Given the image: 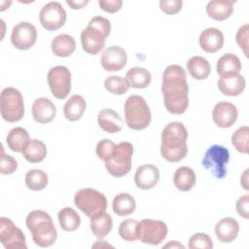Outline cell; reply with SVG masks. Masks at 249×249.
<instances>
[{"mask_svg":"<svg viewBox=\"0 0 249 249\" xmlns=\"http://www.w3.org/2000/svg\"><path fill=\"white\" fill-rule=\"evenodd\" d=\"M161 92L166 110L174 115L185 113L189 106V87L182 66L168 65L163 71Z\"/></svg>","mask_w":249,"mask_h":249,"instance_id":"1","label":"cell"},{"mask_svg":"<svg viewBox=\"0 0 249 249\" xmlns=\"http://www.w3.org/2000/svg\"><path fill=\"white\" fill-rule=\"evenodd\" d=\"M188 131L180 122H172L165 125L161 132L160 155L169 162L182 160L187 153Z\"/></svg>","mask_w":249,"mask_h":249,"instance_id":"2","label":"cell"},{"mask_svg":"<svg viewBox=\"0 0 249 249\" xmlns=\"http://www.w3.org/2000/svg\"><path fill=\"white\" fill-rule=\"evenodd\" d=\"M25 224L34 243L39 247H50L55 242L57 231L51 215L47 212L43 210L29 212Z\"/></svg>","mask_w":249,"mask_h":249,"instance_id":"3","label":"cell"},{"mask_svg":"<svg viewBox=\"0 0 249 249\" xmlns=\"http://www.w3.org/2000/svg\"><path fill=\"white\" fill-rule=\"evenodd\" d=\"M111 31V23L108 18L96 16L92 18L88 26L81 33L83 50L89 54H97L104 48L105 40Z\"/></svg>","mask_w":249,"mask_h":249,"instance_id":"4","label":"cell"},{"mask_svg":"<svg viewBox=\"0 0 249 249\" xmlns=\"http://www.w3.org/2000/svg\"><path fill=\"white\" fill-rule=\"evenodd\" d=\"M124 117L126 124L133 130L146 128L152 119L146 100L140 95H130L124 102Z\"/></svg>","mask_w":249,"mask_h":249,"instance_id":"5","label":"cell"},{"mask_svg":"<svg viewBox=\"0 0 249 249\" xmlns=\"http://www.w3.org/2000/svg\"><path fill=\"white\" fill-rule=\"evenodd\" d=\"M132 155L133 146L131 143L124 141L117 144L111 157L105 160L108 173L117 178L126 175L131 169Z\"/></svg>","mask_w":249,"mask_h":249,"instance_id":"6","label":"cell"},{"mask_svg":"<svg viewBox=\"0 0 249 249\" xmlns=\"http://www.w3.org/2000/svg\"><path fill=\"white\" fill-rule=\"evenodd\" d=\"M0 111L3 120L9 123H16L22 119L24 104L23 97L18 89L8 87L1 91Z\"/></svg>","mask_w":249,"mask_h":249,"instance_id":"7","label":"cell"},{"mask_svg":"<svg viewBox=\"0 0 249 249\" xmlns=\"http://www.w3.org/2000/svg\"><path fill=\"white\" fill-rule=\"evenodd\" d=\"M74 203L79 210L89 218L105 211L107 208L106 196L102 193L91 188L79 190L75 194Z\"/></svg>","mask_w":249,"mask_h":249,"instance_id":"8","label":"cell"},{"mask_svg":"<svg viewBox=\"0 0 249 249\" xmlns=\"http://www.w3.org/2000/svg\"><path fill=\"white\" fill-rule=\"evenodd\" d=\"M230 160V152L222 145L210 146L202 159V165L209 169L217 179H222L227 174V164Z\"/></svg>","mask_w":249,"mask_h":249,"instance_id":"9","label":"cell"},{"mask_svg":"<svg viewBox=\"0 0 249 249\" xmlns=\"http://www.w3.org/2000/svg\"><path fill=\"white\" fill-rule=\"evenodd\" d=\"M167 225L160 220L143 219L137 224V238L146 244L159 245L167 235Z\"/></svg>","mask_w":249,"mask_h":249,"instance_id":"10","label":"cell"},{"mask_svg":"<svg viewBox=\"0 0 249 249\" xmlns=\"http://www.w3.org/2000/svg\"><path fill=\"white\" fill-rule=\"evenodd\" d=\"M49 87L53 95L57 99H64L71 90V73L63 66L57 65L52 67L47 75Z\"/></svg>","mask_w":249,"mask_h":249,"instance_id":"11","label":"cell"},{"mask_svg":"<svg viewBox=\"0 0 249 249\" xmlns=\"http://www.w3.org/2000/svg\"><path fill=\"white\" fill-rule=\"evenodd\" d=\"M66 18V12L59 2L52 1L47 3L39 13L40 23L48 31H54L62 27Z\"/></svg>","mask_w":249,"mask_h":249,"instance_id":"12","label":"cell"},{"mask_svg":"<svg viewBox=\"0 0 249 249\" xmlns=\"http://www.w3.org/2000/svg\"><path fill=\"white\" fill-rule=\"evenodd\" d=\"M0 240L7 249H25V235L12 220L6 217L0 219Z\"/></svg>","mask_w":249,"mask_h":249,"instance_id":"13","label":"cell"},{"mask_svg":"<svg viewBox=\"0 0 249 249\" xmlns=\"http://www.w3.org/2000/svg\"><path fill=\"white\" fill-rule=\"evenodd\" d=\"M37 30L35 26L27 21L18 23L12 30L11 42L18 50H28L36 42Z\"/></svg>","mask_w":249,"mask_h":249,"instance_id":"14","label":"cell"},{"mask_svg":"<svg viewBox=\"0 0 249 249\" xmlns=\"http://www.w3.org/2000/svg\"><path fill=\"white\" fill-rule=\"evenodd\" d=\"M127 61L125 51L120 46L112 45L108 47L101 54L100 62L104 70L114 72L123 69Z\"/></svg>","mask_w":249,"mask_h":249,"instance_id":"15","label":"cell"},{"mask_svg":"<svg viewBox=\"0 0 249 249\" xmlns=\"http://www.w3.org/2000/svg\"><path fill=\"white\" fill-rule=\"evenodd\" d=\"M238 112L234 104L227 101L218 102L212 111V118L217 126L222 128L231 127L237 120Z\"/></svg>","mask_w":249,"mask_h":249,"instance_id":"16","label":"cell"},{"mask_svg":"<svg viewBox=\"0 0 249 249\" xmlns=\"http://www.w3.org/2000/svg\"><path fill=\"white\" fill-rule=\"evenodd\" d=\"M160 180V170L153 164L140 165L134 174V183L141 190L154 188Z\"/></svg>","mask_w":249,"mask_h":249,"instance_id":"17","label":"cell"},{"mask_svg":"<svg viewBox=\"0 0 249 249\" xmlns=\"http://www.w3.org/2000/svg\"><path fill=\"white\" fill-rule=\"evenodd\" d=\"M56 114L55 105L46 97L36 98L32 104V116L39 124L51 123Z\"/></svg>","mask_w":249,"mask_h":249,"instance_id":"18","label":"cell"},{"mask_svg":"<svg viewBox=\"0 0 249 249\" xmlns=\"http://www.w3.org/2000/svg\"><path fill=\"white\" fill-rule=\"evenodd\" d=\"M198 40L200 48L208 53L220 51L224 45V35L220 29L215 27L204 29L200 33Z\"/></svg>","mask_w":249,"mask_h":249,"instance_id":"19","label":"cell"},{"mask_svg":"<svg viewBox=\"0 0 249 249\" xmlns=\"http://www.w3.org/2000/svg\"><path fill=\"white\" fill-rule=\"evenodd\" d=\"M238 222L231 217L222 218L215 226V234L222 243L232 242L238 234Z\"/></svg>","mask_w":249,"mask_h":249,"instance_id":"20","label":"cell"},{"mask_svg":"<svg viewBox=\"0 0 249 249\" xmlns=\"http://www.w3.org/2000/svg\"><path fill=\"white\" fill-rule=\"evenodd\" d=\"M99 127L108 133H117L123 128V120L120 115L109 108L102 109L97 116Z\"/></svg>","mask_w":249,"mask_h":249,"instance_id":"21","label":"cell"},{"mask_svg":"<svg viewBox=\"0 0 249 249\" xmlns=\"http://www.w3.org/2000/svg\"><path fill=\"white\" fill-rule=\"evenodd\" d=\"M246 81L242 75H235L226 78H220L218 81L219 90L228 96H237L245 89Z\"/></svg>","mask_w":249,"mask_h":249,"instance_id":"22","label":"cell"},{"mask_svg":"<svg viewBox=\"0 0 249 249\" xmlns=\"http://www.w3.org/2000/svg\"><path fill=\"white\" fill-rule=\"evenodd\" d=\"M241 70V62L233 53H226L217 61V73L220 78L238 75Z\"/></svg>","mask_w":249,"mask_h":249,"instance_id":"23","label":"cell"},{"mask_svg":"<svg viewBox=\"0 0 249 249\" xmlns=\"http://www.w3.org/2000/svg\"><path fill=\"white\" fill-rule=\"evenodd\" d=\"M233 12V2L228 0H213L206 5L207 15L215 20H225Z\"/></svg>","mask_w":249,"mask_h":249,"instance_id":"24","label":"cell"},{"mask_svg":"<svg viewBox=\"0 0 249 249\" xmlns=\"http://www.w3.org/2000/svg\"><path fill=\"white\" fill-rule=\"evenodd\" d=\"M51 48L54 55L68 57L75 52L76 42L75 39L68 34H59L53 39Z\"/></svg>","mask_w":249,"mask_h":249,"instance_id":"25","label":"cell"},{"mask_svg":"<svg viewBox=\"0 0 249 249\" xmlns=\"http://www.w3.org/2000/svg\"><path fill=\"white\" fill-rule=\"evenodd\" d=\"M113 227L112 217L103 211L90 217V230L94 236L99 239L104 238L111 231Z\"/></svg>","mask_w":249,"mask_h":249,"instance_id":"26","label":"cell"},{"mask_svg":"<svg viewBox=\"0 0 249 249\" xmlns=\"http://www.w3.org/2000/svg\"><path fill=\"white\" fill-rule=\"evenodd\" d=\"M87 103L83 96L75 94L71 96L63 107L65 118L70 122H76L82 118L85 113Z\"/></svg>","mask_w":249,"mask_h":249,"instance_id":"27","label":"cell"},{"mask_svg":"<svg viewBox=\"0 0 249 249\" xmlns=\"http://www.w3.org/2000/svg\"><path fill=\"white\" fill-rule=\"evenodd\" d=\"M196 173L188 166H181L176 169L173 176V183L176 189L181 192H188L193 189L196 184Z\"/></svg>","mask_w":249,"mask_h":249,"instance_id":"28","label":"cell"},{"mask_svg":"<svg viewBox=\"0 0 249 249\" xmlns=\"http://www.w3.org/2000/svg\"><path fill=\"white\" fill-rule=\"evenodd\" d=\"M187 69L195 80H204L211 72V67L207 59L199 55L192 56L188 60Z\"/></svg>","mask_w":249,"mask_h":249,"instance_id":"29","label":"cell"},{"mask_svg":"<svg viewBox=\"0 0 249 249\" xmlns=\"http://www.w3.org/2000/svg\"><path fill=\"white\" fill-rule=\"evenodd\" d=\"M29 141L30 139H29V134L27 130L20 126L12 128L9 131L6 139L8 147L13 152H16V153L22 152Z\"/></svg>","mask_w":249,"mask_h":249,"instance_id":"30","label":"cell"},{"mask_svg":"<svg viewBox=\"0 0 249 249\" xmlns=\"http://www.w3.org/2000/svg\"><path fill=\"white\" fill-rule=\"evenodd\" d=\"M112 208L114 213L118 216H127L134 212L136 202L130 194L121 193L114 197Z\"/></svg>","mask_w":249,"mask_h":249,"instance_id":"31","label":"cell"},{"mask_svg":"<svg viewBox=\"0 0 249 249\" xmlns=\"http://www.w3.org/2000/svg\"><path fill=\"white\" fill-rule=\"evenodd\" d=\"M125 80L129 87L134 89H145L150 85L152 77L146 68L133 67L126 72Z\"/></svg>","mask_w":249,"mask_h":249,"instance_id":"32","label":"cell"},{"mask_svg":"<svg viewBox=\"0 0 249 249\" xmlns=\"http://www.w3.org/2000/svg\"><path fill=\"white\" fill-rule=\"evenodd\" d=\"M21 153L27 161L37 163L45 160L47 156V148L45 143L41 140L31 139Z\"/></svg>","mask_w":249,"mask_h":249,"instance_id":"33","label":"cell"},{"mask_svg":"<svg viewBox=\"0 0 249 249\" xmlns=\"http://www.w3.org/2000/svg\"><path fill=\"white\" fill-rule=\"evenodd\" d=\"M59 225L65 231H74L81 225V218L79 214L71 207L62 208L57 215Z\"/></svg>","mask_w":249,"mask_h":249,"instance_id":"34","label":"cell"},{"mask_svg":"<svg viewBox=\"0 0 249 249\" xmlns=\"http://www.w3.org/2000/svg\"><path fill=\"white\" fill-rule=\"evenodd\" d=\"M48 175L42 169H31L25 174V184L32 191H41L48 184Z\"/></svg>","mask_w":249,"mask_h":249,"instance_id":"35","label":"cell"},{"mask_svg":"<svg viewBox=\"0 0 249 249\" xmlns=\"http://www.w3.org/2000/svg\"><path fill=\"white\" fill-rule=\"evenodd\" d=\"M104 87L109 92L117 95L124 94L130 88L125 78L120 76L107 77L104 81Z\"/></svg>","mask_w":249,"mask_h":249,"instance_id":"36","label":"cell"},{"mask_svg":"<svg viewBox=\"0 0 249 249\" xmlns=\"http://www.w3.org/2000/svg\"><path fill=\"white\" fill-rule=\"evenodd\" d=\"M248 134L249 128L247 125H244L237 128L231 136V143L239 153H248Z\"/></svg>","mask_w":249,"mask_h":249,"instance_id":"37","label":"cell"},{"mask_svg":"<svg viewBox=\"0 0 249 249\" xmlns=\"http://www.w3.org/2000/svg\"><path fill=\"white\" fill-rule=\"evenodd\" d=\"M137 224L138 221L134 219H125L119 226V234L124 241H135L137 238Z\"/></svg>","mask_w":249,"mask_h":249,"instance_id":"38","label":"cell"},{"mask_svg":"<svg viewBox=\"0 0 249 249\" xmlns=\"http://www.w3.org/2000/svg\"><path fill=\"white\" fill-rule=\"evenodd\" d=\"M188 247L190 249H196V248L212 249L213 242L208 234L204 232H197L190 237Z\"/></svg>","mask_w":249,"mask_h":249,"instance_id":"39","label":"cell"},{"mask_svg":"<svg viewBox=\"0 0 249 249\" xmlns=\"http://www.w3.org/2000/svg\"><path fill=\"white\" fill-rule=\"evenodd\" d=\"M116 144L110 139H102L96 145V155L102 160H108L115 150Z\"/></svg>","mask_w":249,"mask_h":249,"instance_id":"40","label":"cell"},{"mask_svg":"<svg viewBox=\"0 0 249 249\" xmlns=\"http://www.w3.org/2000/svg\"><path fill=\"white\" fill-rule=\"evenodd\" d=\"M18 168L17 160L10 155L4 153L2 149V156H1V164H0V172L4 175L14 173Z\"/></svg>","mask_w":249,"mask_h":249,"instance_id":"41","label":"cell"},{"mask_svg":"<svg viewBox=\"0 0 249 249\" xmlns=\"http://www.w3.org/2000/svg\"><path fill=\"white\" fill-rule=\"evenodd\" d=\"M183 2L181 0H160V8L166 15H175L182 9Z\"/></svg>","mask_w":249,"mask_h":249,"instance_id":"42","label":"cell"},{"mask_svg":"<svg viewBox=\"0 0 249 249\" xmlns=\"http://www.w3.org/2000/svg\"><path fill=\"white\" fill-rule=\"evenodd\" d=\"M248 28H249L248 24L242 25L237 30L236 36H235L237 45L240 47V49H242L246 56H248Z\"/></svg>","mask_w":249,"mask_h":249,"instance_id":"43","label":"cell"},{"mask_svg":"<svg viewBox=\"0 0 249 249\" xmlns=\"http://www.w3.org/2000/svg\"><path fill=\"white\" fill-rule=\"evenodd\" d=\"M98 5L104 12L114 14L121 10L123 6L122 0H99Z\"/></svg>","mask_w":249,"mask_h":249,"instance_id":"44","label":"cell"},{"mask_svg":"<svg viewBox=\"0 0 249 249\" xmlns=\"http://www.w3.org/2000/svg\"><path fill=\"white\" fill-rule=\"evenodd\" d=\"M236 211L244 219H249V196L244 195L236 201Z\"/></svg>","mask_w":249,"mask_h":249,"instance_id":"45","label":"cell"},{"mask_svg":"<svg viewBox=\"0 0 249 249\" xmlns=\"http://www.w3.org/2000/svg\"><path fill=\"white\" fill-rule=\"evenodd\" d=\"M66 3L71 9L77 10V9H82L84 6H86L89 3V1H69V0H67Z\"/></svg>","mask_w":249,"mask_h":249,"instance_id":"46","label":"cell"},{"mask_svg":"<svg viewBox=\"0 0 249 249\" xmlns=\"http://www.w3.org/2000/svg\"><path fill=\"white\" fill-rule=\"evenodd\" d=\"M247 178H248V169H246V170L244 171V173H243L242 176H241V180H240V183H241L242 187H243L245 190H248V189H249V188H248V180H247Z\"/></svg>","mask_w":249,"mask_h":249,"instance_id":"47","label":"cell"},{"mask_svg":"<svg viewBox=\"0 0 249 249\" xmlns=\"http://www.w3.org/2000/svg\"><path fill=\"white\" fill-rule=\"evenodd\" d=\"M167 247H171V248H173V247H181V248H184V245H182V244H180V243H178L177 241L174 240V241L164 245V248H167Z\"/></svg>","mask_w":249,"mask_h":249,"instance_id":"48","label":"cell"}]
</instances>
